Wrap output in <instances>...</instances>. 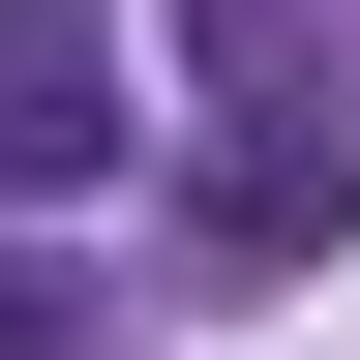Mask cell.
Instances as JSON below:
<instances>
[{"instance_id":"2","label":"cell","mask_w":360,"mask_h":360,"mask_svg":"<svg viewBox=\"0 0 360 360\" xmlns=\"http://www.w3.org/2000/svg\"><path fill=\"white\" fill-rule=\"evenodd\" d=\"M120 0H0V180H120Z\"/></svg>"},{"instance_id":"3","label":"cell","mask_w":360,"mask_h":360,"mask_svg":"<svg viewBox=\"0 0 360 360\" xmlns=\"http://www.w3.org/2000/svg\"><path fill=\"white\" fill-rule=\"evenodd\" d=\"M0 360H120V330H90V270H30V240H0Z\"/></svg>"},{"instance_id":"1","label":"cell","mask_w":360,"mask_h":360,"mask_svg":"<svg viewBox=\"0 0 360 360\" xmlns=\"http://www.w3.org/2000/svg\"><path fill=\"white\" fill-rule=\"evenodd\" d=\"M180 240L270 300V270H330V240H360V150H330V120H210V150H180Z\"/></svg>"}]
</instances>
